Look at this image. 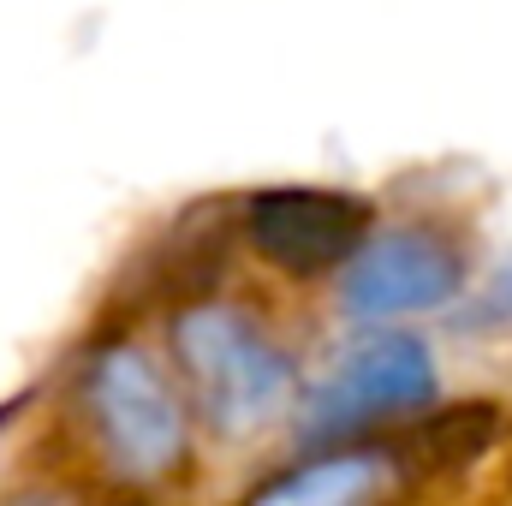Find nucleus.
I'll return each mask as SVG.
<instances>
[{
    "mask_svg": "<svg viewBox=\"0 0 512 506\" xmlns=\"http://www.w3.org/2000/svg\"><path fill=\"white\" fill-rule=\"evenodd\" d=\"M459 292H465V256L441 233H423V227L370 233L364 251L346 262V280H340V304L358 322L447 310Z\"/></svg>",
    "mask_w": 512,
    "mask_h": 506,
    "instance_id": "obj_4",
    "label": "nucleus"
},
{
    "mask_svg": "<svg viewBox=\"0 0 512 506\" xmlns=\"http://www.w3.org/2000/svg\"><path fill=\"white\" fill-rule=\"evenodd\" d=\"M245 239L280 274H328L364 251L370 203L322 185H274L245 203Z\"/></svg>",
    "mask_w": 512,
    "mask_h": 506,
    "instance_id": "obj_5",
    "label": "nucleus"
},
{
    "mask_svg": "<svg viewBox=\"0 0 512 506\" xmlns=\"http://www.w3.org/2000/svg\"><path fill=\"white\" fill-rule=\"evenodd\" d=\"M387 483L382 453H322L280 483H268L251 506H370Z\"/></svg>",
    "mask_w": 512,
    "mask_h": 506,
    "instance_id": "obj_6",
    "label": "nucleus"
},
{
    "mask_svg": "<svg viewBox=\"0 0 512 506\" xmlns=\"http://www.w3.org/2000/svg\"><path fill=\"white\" fill-rule=\"evenodd\" d=\"M173 352L197 411L221 435H256L292 399V358L239 304H191L173 322Z\"/></svg>",
    "mask_w": 512,
    "mask_h": 506,
    "instance_id": "obj_1",
    "label": "nucleus"
},
{
    "mask_svg": "<svg viewBox=\"0 0 512 506\" xmlns=\"http://www.w3.org/2000/svg\"><path fill=\"white\" fill-rule=\"evenodd\" d=\"M471 322H512V262H501V268L471 292Z\"/></svg>",
    "mask_w": 512,
    "mask_h": 506,
    "instance_id": "obj_7",
    "label": "nucleus"
},
{
    "mask_svg": "<svg viewBox=\"0 0 512 506\" xmlns=\"http://www.w3.org/2000/svg\"><path fill=\"white\" fill-rule=\"evenodd\" d=\"M12 506H66V501H60V495H18Z\"/></svg>",
    "mask_w": 512,
    "mask_h": 506,
    "instance_id": "obj_8",
    "label": "nucleus"
},
{
    "mask_svg": "<svg viewBox=\"0 0 512 506\" xmlns=\"http://www.w3.org/2000/svg\"><path fill=\"white\" fill-rule=\"evenodd\" d=\"M429 393H435V352L423 346V334L382 328V334H364L358 346H346L322 381H310V393L298 405V435L340 441L382 417L417 411Z\"/></svg>",
    "mask_w": 512,
    "mask_h": 506,
    "instance_id": "obj_3",
    "label": "nucleus"
},
{
    "mask_svg": "<svg viewBox=\"0 0 512 506\" xmlns=\"http://www.w3.org/2000/svg\"><path fill=\"white\" fill-rule=\"evenodd\" d=\"M84 405H90L96 447L120 483H161L179 471L185 405L143 346H131V340L102 346L84 370Z\"/></svg>",
    "mask_w": 512,
    "mask_h": 506,
    "instance_id": "obj_2",
    "label": "nucleus"
}]
</instances>
